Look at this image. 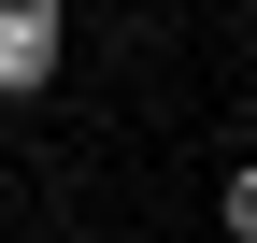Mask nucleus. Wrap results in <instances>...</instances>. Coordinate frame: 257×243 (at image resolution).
I'll list each match as a JSON object with an SVG mask.
<instances>
[{
	"label": "nucleus",
	"mask_w": 257,
	"mask_h": 243,
	"mask_svg": "<svg viewBox=\"0 0 257 243\" xmlns=\"http://www.w3.org/2000/svg\"><path fill=\"white\" fill-rule=\"evenodd\" d=\"M57 15H72V0H0V29H15V43H29V100H43V86H57Z\"/></svg>",
	"instance_id": "nucleus-1"
},
{
	"label": "nucleus",
	"mask_w": 257,
	"mask_h": 243,
	"mask_svg": "<svg viewBox=\"0 0 257 243\" xmlns=\"http://www.w3.org/2000/svg\"><path fill=\"white\" fill-rule=\"evenodd\" d=\"M0 100H29V43H15V29H0Z\"/></svg>",
	"instance_id": "nucleus-3"
},
{
	"label": "nucleus",
	"mask_w": 257,
	"mask_h": 243,
	"mask_svg": "<svg viewBox=\"0 0 257 243\" xmlns=\"http://www.w3.org/2000/svg\"><path fill=\"white\" fill-rule=\"evenodd\" d=\"M214 229H229V243H257V158H229V186H214Z\"/></svg>",
	"instance_id": "nucleus-2"
},
{
	"label": "nucleus",
	"mask_w": 257,
	"mask_h": 243,
	"mask_svg": "<svg viewBox=\"0 0 257 243\" xmlns=\"http://www.w3.org/2000/svg\"><path fill=\"white\" fill-rule=\"evenodd\" d=\"M243 29H257V0H243Z\"/></svg>",
	"instance_id": "nucleus-4"
}]
</instances>
